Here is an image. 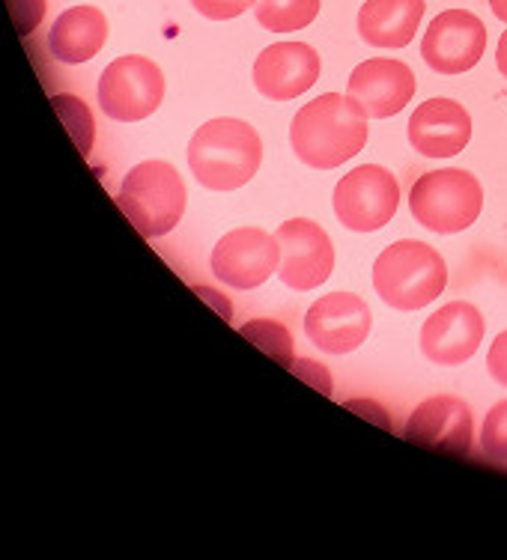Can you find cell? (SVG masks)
<instances>
[{"mask_svg":"<svg viewBox=\"0 0 507 560\" xmlns=\"http://www.w3.org/2000/svg\"><path fill=\"white\" fill-rule=\"evenodd\" d=\"M367 143V114L349 96L325 93L308 102L290 126L296 159L313 171H335Z\"/></svg>","mask_w":507,"mask_h":560,"instance_id":"obj_1","label":"cell"},{"mask_svg":"<svg viewBox=\"0 0 507 560\" xmlns=\"http://www.w3.org/2000/svg\"><path fill=\"white\" fill-rule=\"evenodd\" d=\"M260 162L263 140L245 119H209L188 140V167L209 191H237L254 179Z\"/></svg>","mask_w":507,"mask_h":560,"instance_id":"obj_2","label":"cell"},{"mask_svg":"<svg viewBox=\"0 0 507 560\" xmlns=\"http://www.w3.org/2000/svg\"><path fill=\"white\" fill-rule=\"evenodd\" d=\"M373 287L394 311H422L448 287L442 254L418 238H403L382 250L373 262Z\"/></svg>","mask_w":507,"mask_h":560,"instance_id":"obj_3","label":"cell"},{"mask_svg":"<svg viewBox=\"0 0 507 560\" xmlns=\"http://www.w3.org/2000/svg\"><path fill=\"white\" fill-rule=\"evenodd\" d=\"M117 206L131 226L147 238L168 236L183 221L185 183L168 162H141L126 173Z\"/></svg>","mask_w":507,"mask_h":560,"instance_id":"obj_4","label":"cell"},{"mask_svg":"<svg viewBox=\"0 0 507 560\" xmlns=\"http://www.w3.org/2000/svg\"><path fill=\"white\" fill-rule=\"evenodd\" d=\"M481 209H484V188L475 179V173L460 167L424 173L410 191L412 218L439 236L469 230L481 215Z\"/></svg>","mask_w":507,"mask_h":560,"instance_id":"obj_5","label":"cell"},{"mask_svg":"<svg viewBox=\"0 0 507 560\" xmlns=\"http://www.w3.org/2000/svg\"><path fill=\"white\" fill-rule=\"evenodd\" d=\"M164 75L147 57H117L99 78V105L117 122H138L159 110Z\"/></svg>","mask_w":507,"mask_h":560,"instance_id":"obj_6","label":"cell"},{"mask_svg":"<svg viewBox=\"0 0 507 560\" xmlns=\"http://www.w3.org/2000/svg\"><path fill=\"white\" fill-rule=\"evenodd\" d=\"M400 206V185L385 167L361 164L346 173L335 188V215L346 230L377 233L389 224Z\"/></svg>","mask_w":507,"mask_h":560,"instance_id":"obj_7","label":"cell"},{"mask_svg":"<svg viewBox=\"0 0 507 560\" xmlns=\"http://www.w3.org/2000/svg\"><path fill=\"white\" fill-rule=\"evenodd\" d=\"M209 269L233 290H257L281 269V245L257 226H239L218 238Z\"/></svg>","mask_w":507,"mask_h":560,"instance_id":"obj_8","label":"cell"},{"mask_svg":"<svg viewBox=\"0 0 507 560\" xmlns=\"http://www.w3.org/2000/svg\"><path fill=\"white\" fill-rule=\"evenodd\" d=\"M486 51V27L475 12H439L424 33L422 57L436 75H463L481 63Z\"/></svg>","mask_w":507,"mask_h":560,"instance_id":"obj_9","label":"cell"},{"mask_svg":"<svg viewBox=\"0 0 507 560\" xmlns=\"http://www.w3.org/2000/svg\"><path fill=\"white\" fill-rule=\"evenodd\" d=\"M281 245V275L284 287L296 292H308L323 287L335 271V245L323 226L308 218H292L275 230Z\"/></svg>","mask_w":507,"mask_h":560,"instance_id":"obj_10","label":"cell"},{"mask_svg":"<svg viewBox=\"0 0 507 560\" xmlns=\"http://www.w3.org/2000/svg\"><path fill=\"white\" fill-rule=\"evenodd\" d=\"M370 307L356 292H329L308 307L304 335L329 355H349L370 335Z\"/></svg>","mask_w":507,"mask_h":560,"instance_id":"obj_11","label":"cell"},{"mask_svg":"<svg viewBox=\"0 0 507 560\" xmlns=\"http://www.w3.org/2000/svg\"><path fill=\"white\" fill-rule=\"evenodd\" d=\"M484 316L475 304L451 302L427 316L422 328V355L430 364L460 366L475 358L477 346L484 340Z\"/></svg>","mask_w":507,"mask_h":560,"instance_id":"obj_12","label":"cell"},{"mask_svg":"<svg viewBox=\"0 0 507 560\" xmlns=\"http://www.w3.org/2000/svg\"><path fill=\"white\" fill-rule=\"evenodd\" d=\"M346 96L365 110L367 117L389 119L397 117L415 96V75L403 60L373 57L353 69Z\"/></svg>","mask_w":507,"mask_h":560,"instance_id":"obj_13","label":"cell"},{"mask_svg":"<svg viewBox=\"0 0 507 560\" xmlns=\"http://www.w3.org/2000/svg\"><path fill=\"white\" fill-rule=\"evenodd\" d=\"M472 435H475L472 411L463 399L451 394L424 399L403 427L406 442L430 447V451L453 453V456H465L472 451Z\"/></svg>","mask_w":507,"mask_h":560,"instance_id":"obj_14","label":"cell"},{"mask_svg":"<svg viewBox=\"0 0 507 560\" xmlns=\"http://www.w3.org/2000/svg\"><path fill=\"white\" fill-rule=\"evenodd\" d=\"M320 78V55L304 43H278L254 60V86L272 102L304 96Z\"/></svg>","mask_w":507,"mask_h":560,"instance_id":"obj_15","label":"cell"},{"mask_svg":"<svg viewBox=\"0 0 507 560\" xmlns=\"http://www.w3.org/2000/svg\"><path fill=\"white\" fill-rule=\"evenodd\" d=\"M472 140V117L453 98H430L410 117V143L427 159H453Z\"/></svg>","mask_w":507,"mask_h":560,"instance_id":"obj_16","label":"cell"},{"mask_svg":"<svg viewBox=\"0 0 507 560\" xmlns=\"http://www.w3.org/2000/svg\"><path fill=\"white\" fill-rule=\"evenodd\" d=\"M422 19L424 0H367L358 10V36L373 48H406Z\"/></svg>","mask_w":507,"mask_h":560,"instance_id":"obj_17","label":"cell"},{"mask_svg":"<svg viewBox=\"0 0 507 560\" xmlns=\"http://www.w3.org/2000/svg\"><path fill=\"white\" fill-rule=\"evenodd\" d=\"M108 39V19L99 7H72L66 10L48 33V48L60 63H87L102 51Z\"/></svg>","mask_w":507,"mask_h":560,"instance_id":"obj_18","label":"cell"},{"mask_svg":"<svg viewBox=\"0 0 507 560\" xmlns=\"http://www.w3.org/2000/svg\"><path fill=\"white\" fill-rule=\"evenodd\" d=\"M257 24L269 33L304 31L320 15V0H257Z\"/></svg>","mask_w":507,"mask_h":560,"instance_id":"obj_19","label":"cell"},{"mask_svg":"<svg viewBox=\"0 0 507 560\" xmlns=\"http://www.w3.org/2000/svg\"><path fill=\"white\" fill-rule=\"evenodd\" d=\"M242 335L249 337L251 343L260 346L263 352H269L278 364L292 366V335L275 319H254L239 328Z\"/></svg>","mask_w":507,"mask_h":560,"instance_id":"obj_20","label":"cell"},{"mask_svg":"<svg viewBox=\"0 0 507 560\" xmlns=\"http://www.w3.org/2000/svg\"><path fill=\"white\" fill-rule=\"evenodd\" d=\"M57 114L64 117L66 129L76 138L81 155H90V147H93V138H96V129H93V117L81 98L76 96H55Z\"/></svg>","mask_w":507,"mask_h":560,"instance_id":"obj_21","label":"cell"},{"mask_svg":"<svg viewBox=\"0 0 507 560\" xmlns=\"http://www.w3.org/2000/svg\"><path fill=\"white\" fill-rule=\"evenodd\" d=\"M481 451L496 463H507V399L486 411L481 427Z\"/></svg>","mask_w":507,"mask_h":560,"instance_id":"obj_22","label":"cell"},{"mask_svg":"<svg viewBox=\"0 0 507 560\" xmlns=\"http://www.w3.org/2000/svg\"><path fill=\"white\" fill-rule=\"evenodd\" d=\"M7 7H10L12 24H15L19 36H31L45 19V10H48L45 0H7Z\"/></svg>","mask_w":507,"mask_h":560,"instance_id":"obj_23","label":"cell"},{"mask_svg":"<svg viewBox=\"0 0 507 560\" xmlns=\"http://www.w3.org/2000/svg\"><path fill=\"white\" fill-rule=\"evenodd\" d=\"M204 19H212V22H230V19H239L242 12L257 7V0H192Z\"/></svg>","mask_w":507,"mask_h":560,"instance_id":"obj_24","label":"cell"},{"mask_svg":"<svg viewBox=\"0 0 507 560\" xmlns=\"http://www.w3.org/2000/svg\"><path fill=\"white\" fill-rule=\"evenodd\" d=\"M486 370H489V376L496 378L502 388H507V331L493 340L489 346V352H486Z\"/></svg>","mask_w":507,"mask_h":560,"instance_id":"obj_25","label":"cell"},{"mask_svg":"<svg viewBox=\"0 0 507 560\" xmlns=\"http://www.w3.org/2000/svg\"><path fill=\"white\" fill-rule=\"evenodd\" d=\"M496 69L502 75L507 78V31L502 33V39H498V48H496Z\"/></svg>","mask_w":507,"mask_h":560,"instance_id":"obj_26","label":"cell"},{"mask_svg":"<svg viewBox=\"0 0 507 560\" xmlns=\"http://www.w3.org/2000/svg\"><path fill=\"white\" fill-rule=\"evenodd\" d=\"M489 10H493L498 22L507 24V0H489Z\"/></svg>","mask_w":507,"mask_h":560,"instance_id":"obj_27","label":"cell"}]
</instances>
